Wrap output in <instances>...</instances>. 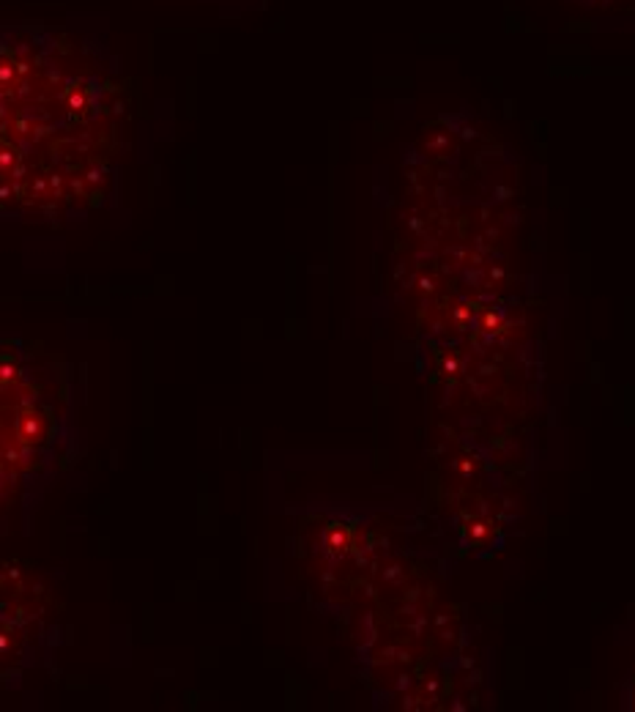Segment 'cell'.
I'll return each mask as SVG.
<instances>
[{"mask_svg":"<svg viewBox=\"0 0 635 712\" xmlns=\"http://www.w3.org/2000/svg\"><path fill=\"white\" fill-rule=\"evenodd\" d=\"M118 58L85 30L0 22V219L61 225L99 209L121 156Z\"/></svg>","mask_w":635,"mask_h":712,"instance_id":"obj_1","label":"cell"}]
</instances>
